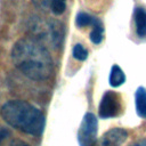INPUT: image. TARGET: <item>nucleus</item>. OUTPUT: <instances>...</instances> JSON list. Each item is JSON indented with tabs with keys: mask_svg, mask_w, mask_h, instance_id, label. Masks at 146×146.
<instances>
[{
	"mask_svg": "<svg viewBox=\"0 0 146 146\" xmlns=\"http://www.w3.org/2000/svg\"><path fill=\"white\" fill-rule=\"evenodd\" d=\"M136 111L137 114L146 119V88L139 87L136 91Z\"/></svg>",
	"mask_w": 146,
	"mask_h": 146,
	"instance_id": "nucleus-7",
	"label": "nucleus"
},
{
	"mask_svg": "<svg viewBox=\"0 0 146 146\" xmlns=\"http://www.w3.org/2000/svg\"><path fill=\"white\" fill-rule=\"evenodd\" d=\"M9 136V130L6 128H0V144L2 143L3 139H6Z\"/></svg>",
	"mask_w": 146,
	"mask_h": 146,
	"instance_id": "nucleus-15",
	"label": "nucleus"
},
{
	"mask_svg": "<svg viewBox=\"0 0 146 146\" xmlns=\"http://www.w3.org/2000/svg\"><path fill=\"white\" fill-rule=\"evenodd\" d=\"M73 57L75 59H78V60H84L88 57V51L82 44L78 43L73 48Z\"/></svg>",
	"mask_w": 146,
	"mask_h": 146,
	"instance_id": "nucleus-13",
	"label": "nucleus"
},
{
	"mask_svg": "<svg viewBox=\"0 0 146 146\" xmlns=\"http://www.w3.org/2000/svg\"><path fill=\"white\" fill-rule=\"evenodd\" d=\"M135 146H137V145H135Z\"/></svg>",
	"mask_w": 146,
	"mask_h": 146,
	"instance_id": "nucleus-18",
	"label": "nucleus"
},
{
	"mask_svg": "<svg viewBox=\"0 0 146 146\" xmlns=\"http://www.w3.org/2000/svg\"><path fill=\"white\" fill-rule=\"evenodd\" d=\"M49 33H50V38H51L52 43L56 47H58L62 43V40L64 36L63 25L57 21H52L51 23H49Z\"/></svg>",
	"mask_w": 146,
	"mask_h": 146,
	"instance_id": "nucleus-8",
	"label": "nucleus"
},
{
	"mask_svg": "<svg viewBox=\"0 0 146 146\" xmlns=\"http://www.w3.org/2000/svg\"><path fill=\"white\" fill-rule=\"evenodd\" d=\"M135 23H136V31L137 34L143 38L146 35V10L141 7H137L133 11Z\"/></svg>",
	"mask_w": 146,
	"mask_h": 146,
	"instance_id": "nucleus-6",
	"label": "nucleus"
},
{
	"mask_svg": "<svg viewBox=\"0 0 146 146\" xmlns=\"http://www.w3.org/2000/svg\"><path fill=\"white\" fill-rule=\"evenodd\" d=\"M128 137V132L121 128H113L105 132L103 137L96 141L95 146H120Z\"/></svg>",
	"mask_w": 146,
	"mask_h": 146,
	"instance_id": "nucleus-5",
	"label": "nucleus"
},
{
	"mask_svg": "<svg viewBox=\"0 0 146 146\" xmlns=\"http://www.w3.org/2000/svg\"><path fill=\"white\" fill-rule=\"evenodd\" d=\"M49 7L55 15H62L66 8V0H50Z\"/></svg>",
	"mask_w": 146,
	"mask_h": 146,
	"instance_id": "nucleus-12",
	"label": "nucleus"
},
{
	"mask_svg": "<svg viewBox=\"0 0 146 146\" xmlns=\"http://www.w3.org/2000/svg\"><path fill=\"white\" fill-rule=\"evenodd\" d=\"M137 146H146V139H144V140H143L140 144H138Z\"/></svg>",
	"mask_w": 146,
	"mask_h": 146,
	"instance_id": "nucleus-17",
	"label": "nucleus"
},
{
	"mask_svg": "<svg viewBox=\"0 0 146 146\" xmlns=\"http://www.w3.org/2000/svg\"><path fill=\"white\" fill-rule=\"evenodd\" d=\"M2 119L13 128L39 136L44 129V116L33 105L23 100H9L1 107Z\"/></svg>",
	"mask_w": 146,
	"mask_h": 146,
	"instance_id": "nucleus-2",
	"label": "nucleus"
},
{
	"mask_svg": "<svg viewBox=\"0 0 146 146\" xmlns=\"http://www.w3.org/2000/svg\"><path fill=\"white\" fill-rule=\"evenodd\" d=\"M10 146H29V145L23 140H13L10 143Z\"/></svg>",
	"mask_w": 146,
	"mask_h": 146,
	"instance_id": "nucleus-16",
	"label": "nucleus"
},
{
	"mask_svg": "<svg viewBox=\"0 0 146 146\" xmlns=\"http://www.w3.org/2000/svg\"><path fill=\"white\" fill-rule=\"evenodd\" d=\"M97 18L86 14V13H79L76 15V19H75V24L79 27H84V26H89V25H94Z\"/></svg>",
	"mask_w": 146,
	"mask_h": 146,
	"instance_id": "nucleus-11",
	"label": "nucleus"
},
{
	"mask_svg": "<svg viewBox=\"0 0 146 146\" xmlns=\"http://www.w3.org/2000/svg\"><path fill=\"white\" fill-rule=\"evenodd\" d=\"M98 122L92 113H87L80 124L78 131V141L80 146H95Z\"/></svg>",
	"mask_w": 146,
	"mask_h": 146,
	"instance_id": "nucleus-3",
	"label": "nucleus"
},
{
	"mask_svg": "<svg viewBox=\"0 0 146 146\" xmlns=\"http://www.w3.org/2000/svg\"><path fill=\"white\" fill-rule=\"evenodd\" d=\"M14 65L29 79L43 81L52 74V59L44 46L34 38L19 39L11 49Z\"/></svg>",
	"mask_w": 146,
	"mask_h": 146,
	"instance_id": "nucleus-1",
	"label": "nucleus"
},
{
	"mask_svg": "<svg viewBox=\"0 0 146 146\" xmlns=\"http://www.w3.org/2000/svg\"><path fill=\"white\" fill-rule=\"evenodd\" d=\"M125 81V75L119 65H113L110 73V84L112 87H120Z\"/></svg>",
	"mask_w": 146,
	"mask_h": 146,
	"instance_id": "nucleus-9",
	"label": "nucleus"
},
{
	"mask_svg": "<svg viewBox=\"0 0 146 146\" xmlns=\"http://www.w3.org/2000/svg\"><path fill=\"white\" fill-rule=\"evenodd\" d=\"M121 110V103L120 97L116 92L107 90L100 100L99 104V116L103 119L114 117L120 113Z\"/></svg>",
	"mask_w": 146,
	"mask_h": 146,
	"instance_id": "nucleus-4",
	"label": "nucleus"
},
{
	"mask_svg": "<svg viewBox=\"0 0 146 146\" xmlns=\"http://www.w3.org/2000/svg\"><path fill=\"white\" fill-rule=\"evenodd\" d=\"M92 31L90 32V40L92 43L95 44H98L102 42L103 40V32H104V29H103V24L99 19H96L95 24L92 25Z\"/></svg>",
	"mask_w": 146,
	"mask_h": 146,
	"instance_id": "nucleus-10",
	"label": "nucleus"
},
{
	"mask_svg": "<svg viewBox=\"0 0 146 146\" xmlns=\"http://www.w3.org/2000/svg\"><path fill=\"white\" fill-rule=\"evenodd\" d=\"M31 1L41 9H46L47 7H49V2H50V0H31Z\"/></svg>",
	"mask_w": 146,
	"mask_h": 146,
	"instance_id": "nucleus-14",
	"label": "nucleus"
}]
</instances>
